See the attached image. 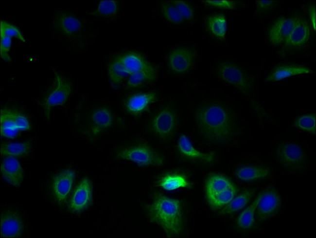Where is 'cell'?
Masks as SVG:
<instances>
[{
  "mask_svg": "<svg viewBox=\"0 0 316 238\" xmlns=\"http://www.w3.org/2000/svg\"><path fill=\"white\" fill-rule=\"evenodd\" d=\"M51 27L53 38L61 41L69 52L74 53L87 51L99 33L91 21L69 10H55Z\"/></svg>",
  "mask_w": 316,
  "mask_h": 238,
  "instance_id": "1",
  "label": "cell"
},
{
  "mask_svg": "<svg viewBox=\"0 0 316 238\" xmlns=\"http://www.w3.org/2000/svg\"><path fill=\"white\" fill-rule=\"evenodd\" d=\"M195 121L200 132L209 142L224 143L233 135V118L221 105L209 104L202 107L196 112Z\"/></svg>",
  "mask_w": 316,
  "mask_h": 238,
  "instance_id": "2",
  "label": "cell"
},
{
  "mask_svg": "<svg viewBox=\"0 0 316 238\" xmlns=\"http://www.w3.org/2000/svg\"><path fill=\"white\" fill-rule=\"evenodd\" d=\"M146 209L150 221L158 224L168 237H176L181 234L184 216L178 200L158 194Z\"/></svg>",
  "mask_w": 316,
  "mask_h": 238,
  "instance_id": "3",
  "label": "cell"
},
{
  "mask_svg": "<svg viewBox=\"0 0 316 238\" xmlns=\"http://www.w3.org/2000/svg\"><path fill=\"white\" fill-rule=\"evenodd\" d=\"M109 64L118 86L138 72L156 68L140 53L129 51L113 56Z\"/></svg>",
  "mask_w": 316,
  "mask_h": 238,
  "instance_id": "4",
  "label": "cell"
},
{
  "mask_svg": "<svg viewBox=\"0 0 316 238\" xmlns=\"http://www.w3.org/2000/svg\"><path fill=\"white\" fill-rule=\"evenodd\" d=\"M206 196L212 209L228 204L237 193L236 186L228 178L219 174H212L205 184Z\"/></svg>",
  "mask_w": 316,
  "mask_h": 238,
  "instance_id": "5",
  "label": "cell"
},
{
  "mask_svg": "<svg viewBox=\"0 0 316 238\" xmlns=\"http://www.w3.org/2000/svg\"><path fill=\"white\" fill-rule=\"evenodd\" d=\"M216 73L224 82L238 89L244 94H248L253 86V80L247 72L238 65L229 61L220 62Z\"/></svg>",
  "mask_w": 316,
  "mask_h": 238,
  "instance_id": "6",
  "label": "cell"
},
{
  "mask_svg": "<svg viewBox=\"0 0 316 238\" xmlns=\"http://www.w3.org/2000/svg\"><path fill=\"white\" fill-rule=\"evenodd\" d=\"M72 92V86L68 79L54 71L53 84L43 96L41 105L46 119L50 121L52 109L66 104Z\"/></svg>",
  "mask_w": 316,
  "mask_h": 238,
  "instance_id": "7",
  "label": "cell"
},
{
  "mask_svg": "<svg viewBox=\"0 0 316 238\" xmlns=\"http://www.w3.org/2000/svg\"><path fill=\"white\" fill-rule=\"evenodd\" d=\"M116 157L142 166H160L164 163V158L161 155L144 145L122 149L117 152Z\"/></svg>",
  "mask_w": 316,
  "mask_h": 238,
  "instance_id": "8",
  "label": "cell"
},
{
  "mask_svg": "<svg viewBox=\"0 0 316 238\" xmlns=\"http://www.w3.org/2000/svg\"><path fill=\"white\" fill-rule=\"evenodd\" d=\"M275 155L278 163L291 169L298 168L303 163L305 158L302 148L291 142L278 145L275 148Z\"/></svg>",
  "mask_w": 316,
  "mask_h": 238,
  "instance_id": "9",
  "label": "cell"
},
{
  "mask_svg": "<svg viewBox=\"0 0 316 238\" xmlns=\"http://www.w3.org/2000/svg\"><path fill=\"white\" fill-rule=\"evenodd\" d=\"M281 205V199L274 188H268L262 192V195L255 214L258 222L265 221L275 215Z\"/></svg>",
  "mask_w": 316,
  "mask_h": 238,
  "instance_id": "10",
  "label": "cell"
},
{
  "mask_svg": "<svg viewBox=\"0 0 316 238\" xmlns=\"http://www.w3.org/2000/svg\"><path fill=\"white\" fill-rule=\"evenodd\" d=\"M177 121L176 115L171 109L165 108L153 118L150 128L152 132L160 138L170 137L174 132Z\"/></svg>",
  "mask_w": 316,
  "mask_h": 238,
  "instance_id": "11",
  "label": "cell"
},
{
  "mask_svg": "<svg viewBox=\"0 0 316 238\" xmlns=\"http://www.w3.org/2000/svg\"><path fill=\"white\" fill-rule=\"evenodd\" d=\"M299 18L281 17L277 19L269 28L268 38L273 45H278L283 42L290 34Z\"/></svg>",
  "mask_w": 316,
  "mask_h": 238,
  "instance_id": "12",
  "label": "cell"
},
{
  "mask_svg": "<svg viewBox=\"0 0 316 238\" xmlns=\"http://www.w3.org/2000/svg\"><path fill=\"white\" fill-rule=\"evenodd\" d=\"M193 62V52L186 48H178L170 54L168 64L170 70L176 74H183L188 72Z\"/></svg>",
  "mask_w": 316,
  "mask_h": 238,
  "instance_id": "13",
  "label": "cell"
},
{
  "mask_svg": "<svg viewBox=\"0 0 316 238\" xmlns=\"http://www.w3.org/2000/svg\"><path fill=\"white\" fill-rule=\"evenodd\" d=\"M0 57L4 61L9 62L11 60L9 52L12 37L17 38L23 42H26V40L17 26L3 20L0 21Z\"/></svg>",
  "mask_w": 316,
  "mask_h": 238,
  "instance_id": "14",
  "label": "cell"
},
{
  "mask_svg": "<svg viewBox=\"0 0 316 238\" xmlns=\"http://www.w3.org/2000/svg\"><path fill=\"white\" fill-rule=\"evenodd\" d=\"M92 198V186L88 178H84L76 187L70 199L69 207L74 212H79L90 204Z\"/></svg>",
  "mask_w": 316,
  "mask_h": 238,
  "instance_id": "15",
  "label": "cell"
},
{
  "mask_svg": "<svg viewBox=\"0 0 316 238\" xmlns=\"http://www.w3.org/2000/svg\"><path fill=\"white\" fill-rule=\"evenodd\" d=\"M75 177V173L70 169H65L55 176L53 181L54 196L60 203L64 202L70 193Z\"/></svg>",
  "mask_w": 316,
  "mask_h": 238,
  "instance_id": "16",
  "label": "cell"
},
{
  "mask_svg": "<svg viewBox=\"0 0 316 238\" xmlns=\"http://www.w3.org/2000/svg\"><path fill=\"white\" fill-rule=\"evenodd\" d=\"M1 237L17 238L22 232L23 224L20 216L14 211H7L1 215Z\"/></svg>",
  "mask_w": 316,
  "mask_h": 238,
  "instance_id": "17",
  "label": "cell"
},
{
  "mask_svg": "<svg viewBox=\"0 0 316 238\" xmlns=\"http://www.w3.org/2000/svg\"><path fill=\"white\" fill-rule=\"evenodd\" d=\"M309 67L293 64H282L275 66L264 79L267 82L277 81L289 76L312 73Z\"/></svg>",
  "mask_w": 316,
  "mask_h": 238,
  "instance_id": "18",
  "label": "cell"
},
{
  "mask_svg": "<svg viewBox=\"0 0 316 238\" xmlns=\"http://www.w3.org/2000/svg\"><path fill=\"white\" fill-rule=\"evenodd\" d=\"M1 174L5 181L13 186H18L23 180L22 168L17 159L7 157L1 163Z\"/></svg>",
  "mask_w": 316,
  "mask_h": 238,
  "instance_id": "19",
  "label": "cell"
},
{
  "mask_svg": "<svg viewBox=\"0 0 316 238\" xmlns=\"http://www.w3.org/2000/svg\"><path fill=\"white\" fill-rule=\"evenodd\" d=\"M177 149L183 157L203 161L208 163L212 162L215 159L213 152L203 153L196 149L188 138L184 134L181 135L177 142Z\"/></svg>",
  "mask_w": 316,
  "mask_h": 238,
  "instance_id": "20",
  "label": "cell"
},
{
  "mask_svg": "<svg viewBox=\"0 0 316 238\" xmlns=\"http://www.w3.org/2000/svg\"><path fill=\"white\" fill-rule=\"evenodd\" d=\"M157 99L155 92L140 93L130 96L125 104L126 110L130 114L138 115L144 111Z\"/></svg>",
  "mask_w": 316,
  "mask_h": 238,
  "instance_id": "21",
  "label": "cell"
},
{
  "mask_svg": "<svg viewBox=\"0 0 316 238\" xmlns=\"http://www.w3.org/2000/svg\"><path fill=\"white\" fill-rule=\"evenodd\" d=\"M310 28L307 22L299 18L292 31L284 41L287 48H297L304 45L309 39Z\"/></svg>",
  "mask_w": 316,
  "mask_h": 238,
  "instance_id": "22",
  "label": "cell"
},
{
  "mask_svg": "<svg viewBox=\"0 0 316 238\" xmlns=\"http://www.w3.org/2000/svg\"><path fill=\"white\" fill-rule=\"evenodd\" d=\"M90 122L92 132L98 134L110 127L113 122V116L110 110L105 107L95 109L91 112Z\"/></svg>",
  "mask_w": 316,
  "mask_h": 238,
  "instance_id": "23",
  "label": "cell"
},
{
  "mask_svg": "<svg viewBox=\"0 0 316 238\" xmlns=\"http://www.w3.org/2000/svg\"><path fill=\"white\" fill-rule=\"evenodd\" d=\"M270 169L263 166L246 165L239 168L236 172L237 178L244 181H254L268 177Z\"/></svg>",
  "mask_w": 316,
  "mask_h": 238,
  "instance_id": "24",
  "label": "cell"
},
{
  "mask_svg": "<svg viewBox=\"0 0 316 238\" xmlns=\"http://www.w3.org/2000/svg\"><path fill=\"white\" fill-rule=\"evenodd\" d=\"M120 10L119 4L115 0H102L96 7L88 12L91 17L111 20L115 18Z\"/></svg>",
  "mask_w": 316,
  "mask_h": 238,
  "instance_id": "25",
  "label": "cell"
},
{
  "mask_svg": "<svg viewBox=\"0 0 316 238\" xmlns=\"http://www.w3.org/2000/svg\"><path fill=\"white\" fill-rule=\"evenodd\" d=\"M31 147L30 141L3 143L0 146V154L6 157H24L29 154Z\"/></svg>",
  "mask_w": 316,
  "mask_h": 238,
  "instance_id": "26",
  "label": "cell"
},
{
  "mask_svg": "<svg viewBox=\"0 0 316 238\" xmlns=\"http://www.w3.org/2000/svg\"><path fill=\"white\" fill-rule=\"evenodd\" d=\"M252 189L246 190L234 197L230 202L225 205L219 213L221 215H231L243 208L249 201L254 194Z\"/></svg>",
  "mask_w": 316,
  "mask_h": 238,
  "instance_id": "27",
  "label": "cell"
},
{
  "mask_svg": "<svg viewBox=\"0 0 316 238\" xmlns=\"http://www.w3.org/2000/svg\"><path fill=\"white\" fill-rule=\"evenodd\" d=\"M156 68L138 72L130 76L125 83V87L129 89L141 87L154 82L157 77Z\"/></svg>",
  "mask_w": 316,
  "mask_h": 238,
  "instance_id": "28",
  "label": "cell"
},
{
  "mask_svg": "<svg viewBox=\"0 0 316 238\" xmlns=\"http://www.w3.org/2000/svg\"><path fill=\"white\" fill-rule=\"evenodd\" d=\"M262 195L261 192L253 202L244 210L237 220L238 227L243 230L251 228L255 222L254 215Z\"/></svg>",
  "mask_w": 316,
  "mask_h": 238,
  "instance_id": "29",
  "label": "cell"
},
{
  "mask_svg": "<svg viewBox=\"0 0 316 238\" xmlns=\"http://www.w3.org/2000/svg\"><path fill=\"white\" fill-rule=\"evenodd\" d=\"M158 185L163 189L169 191L192 186V183L184 176L177 174L165 175L159 181Z\"/></svg>",
  "mask_w": 316,
  "mask_h": 238,
  "instance_id": "30",
  "label": "cell"
},
{
  "mask_svg": "<svg viewBox=\"0 0 316 238\" xmlns=\"http://www.w3.org/2000/svg\"><path fill=\"white\" fill-rule=\"evenodd\" d=\"M208 30L215 37L223 39L225 37L227 30L225 17L222 14L209 16L206 21Z\"/></svg>",
  "mask_w": 316,
  "mask_h": 238,
  "instance_id": "31",
  "label": "cell"
},
{
  "mask_svg": "<svg viewBox=\"0 0 316 238\" xmlns=\"http://www.w3.org/2000/svg\"><path fill=\"white\" fill-rule=\"evenodd\" d=\"M0 132L2 136L15 137L19 131L13 121L10 108H2L0 110Z\"/></svg>",
  "mask_w": 316,
  "mask_h": 238,
  "instance_id": "32",
  "label": "cell"
},
{
  "mask_svg": "<svg viewBox=\"0 0 316 238\" xmlns=\"http://www.w3.org/2000/svg\"><path fill=\"white\" fill-rule=\"evenodd\" d=\"M297 128L311 134H315V114L310 113L297 117L294 122Z\"/></svg>",
  "mask_w": 316,
  "mask_h": 238,
  "instance_id": "33",
  "label": "cell"
},
{
  "mask_svg": "<svg viewBox=\"0 0 316 238\" xmlns=\"http://www.w3.org/2000/svg\"><path fill=\"white\" fill-rule=\"evenodd\" d=\"M160 9L164 18L169 22L174 24L183 22V18L171 1L162 2Z\"/></svg>",
  "mask_w": 316,
  "mask_h": 238,
  "instance_id": "34",
  "label": "cell"
},
{
  "mask_svg": "<svg viewBox=\"0 0 316 238\" xmlns=\"http://www.w3.org/2000/svg\"><path fill=\"white\" fill-rule=\"evenodd\" d=\"M171 2L177 10L184 20H189L193 18V9L189 3L182 0H175Z\"/></svg>",
  "mask_w": 316,
  "mask_h": 238,
  "instance_id": "35",
  "label": "cell"
},
{
  "mask_svg": "<svg viewBox=\"0 0 316 238\" xmlns=\"http://www.w3.org/2000/svg\"><path fill=\"white\" fill-rule=\"evenodd\" d=\"M13 121L18 130H27L30 128V124L28 119L21 111L10 109Z\"/></svg>",
  "mask_w": 316,
  "mask_h": 238,
  "instance_id": "36",
  "label": "cell"
},
{
  "mask_svg": "<svg viewBox=\"0 0 316 238\" xmlns=\"http://www.w3.org/2000/svg\"><path fill=\"white\" fill-rule=\"evenodd\" d=\"M204 2L210 6L224 9H233L236 6V3L229 0H207Z\"/></svg>",
  "mask_w": 316,
  "mask_h": 238,
  "instance_id": "37",
  "label": "cell"
},
{
  "mask_svg": "<svg viewBox=\"0 0 316 238\" xmlns=\"http://www.w3.org/2000/svg\"><path fill=\"white\" fill-rule=\"evenodd\" d=\"M275 0H256L257 10L259 12H268L272 10L277 2Z\"/></svg>",
  "mask_w": 316,
  "mask_h": 238,
  "instance_id": "38",
  "label": "cell"
},
{
  "mask_svg": "<svg viewBox=\"0 0 316 238\" xmlns=\"http://www.w3.org/2000/svg\"><path fill=\"white\" fill-rule=\"evenodd\" d=\"M309 15L311 21L312 25L314 30H316V11L315 5H310L308 9Z\"/></svg>",
  "mask_w": 316,
  "mask_h": 238,
  "instance_id": "39",
  "label": "cell"
}]
</instances>
